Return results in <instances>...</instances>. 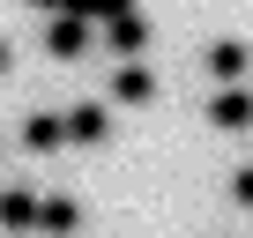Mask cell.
Returning <instances> with one entry per match:
<instances>
[{
  "label": "cell",
  "instance_id": "1",
  "mask_svg": "<svg viewBox=\"0 0 253 238\" xmlns=\"http://www.w3.org/2000/svg\"><path fill=\"white\" fill-rule=\"evenodd\" d=\"M104 45H112V60H142V52H149V15H142V8L104 15Z\"/></svg>",
  "mask_w": 253,
  "mask_h": 238
},
{
  "label": "cell",
  "instance_id": "2",
  "mask_svg": "<svg viewBox=\"0 0 253 238\" xmlns=\"http://www.w3.org/2000/svg\"><path fill=\"white\" fill-rule=\"evenodd\" d=\"M104 134H112V104H67V112H60V142L97 149Z\"/></svg>",
  "mask_w": 253,
  "mask_h": 238
},
{
  "label": "cell",
  "instance_id": "3",
  "mask_svg": "<svg viewBox=\"0 0 253 238\" xmlns=\"http://www.w3.org/2000/svg\"><path fill=\"white\" fill-rule=\"evenodd\" d=\"M45 52H52V60H82V52H89V23L60 8V15L45 23Z\"/></svg>",
  "mask_w": 253,
  "mask_h": 238
},
{
  "label": "cell",
  "instance_id": "4",
  "mask_svg": "<svg viewBox=\"0 0 253 238\" xmlns=\"http://www.w3.org/2000/svg\"><path fill=\"white\" fill-rule=\"evenodd\" d=\"M38 231H45V238H75V231H82L75 194H38Z\"/></svg>",
  "mask_w": 253,
  "mask_h": 238
},
{
  "label": "cell",
  "instance_id": "5",
  "mask_svg": "<svg viewBox=\"0 0 253 238\" xmlns=\"http://www.w3.org/2000/svg\"><path fill=\"white\" fill-rule=\"evenodd\" d=\"M149 97H157V75L142 60H119L112 67V104H149Z\"/></svg>",
  "mask_w": 253,
  "mask_h": 238
},
{
  "label": "cell",
  "instance_id": "6",
  "mask_svg": "<svg viewBox=\"0 0 253 238\" xmlns=\"http://www.w3.org/2000/svg\"><path fill=\"white\" fill-rule=\"evenodd\" d=\"M209 119H216L223 134H246V127H253V97H246V82H223V97L209 104Z\"/></svg>",
  "mask_w": 253,
  "mask_h": 238
},
{
  "label": "cell",
  "instance_id": "7",
  "mask_svg": "<svg viewBox=\"0 0 253 238\" xmlns=\"http://www.w3.org/2000/svg\"><path fill=\"white\" fill-rule=\"evenodd\" d=\"M246 67H253V52H246L238 38H216V45H209V75H216V82H246Z\"/></svg>",
  "mask_w": 253,
  "mask_h": 238
},
{
  "label": "cell",
  "instance_id": "8",
  "mask_svg": "<svg viewBox=\"0 0 253 238\" xmlns=\"http://www.w3.org/2000/svg\"><path fill=\"white\" fill-rule=\"evenodd\" d=\"M0 231H38V194L30 186H8V194H0Z\"/></svg>",
  "mask_w": 253,
  "mask_h": 238
},
{
  "label": "cell",
  "instance_id": "9",
  "mask_svg": "<svg viewBox=\"0 0 253 238\" xmlns=\"http://www.w3.org/2000/svg\"><path fill=\"white\" fill-rule=\"evenodd\" d=\"M23 149H30V157H52V149H60V112H30V119H23Z\"/></svg>",
  "mask_w": 253,
  "mask_h": 238
},
{
  "label": "cell",
  "instance_id": "10",
  "mask_svg": "<svg viewBox=\"0 0 253 238\" xmlns=\"http://www.w3.org/2000/svg\"><path fill=\"white\" fill-rule=\"evenodd\" d=\"M67 15H82V23H104V15H119V8H134V0H60Z\"/></svg>",
  "mask_w": 253,
  "mask_h": 238
},
{
  "label": "cell",
  "instance_id": "11",
  "mask_svg": "<svg viewBox=\"0 0 253 238\" xmlns=\"http://www.w3.org/2000/svg\"><path fill=\"white\" fill-rule=\"evenodd\" d=\"M8 67H15V52H8V38H0V75H8Z\"/></svg>",
  "mask_w": 253,
  "mask_h": 238
}]
</instances>
